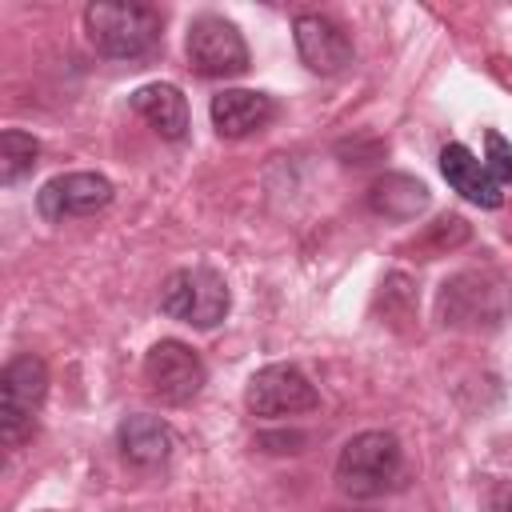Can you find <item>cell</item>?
<instances>
[{
	"label": "cell",
	"mask_w": 512,
	"mask_h": 512,
	"mask_svg": "<svg viewBox=\"0 0 512 512\" xmlns=\"http://www.w3.org/2000/svg\"><path fill=\"white\" fill-rule=\"evenodd\" d=\"M116 448H120V456H124L132 468L152 472V468H164V464H168V456H172V448H176V436H172V428H168L160 416L132 412V416H124L120 428H116Z\"/></svg>",
	"instance_id": "7c38bea8"
},
{
	"label": "cell",
	"mask_w": 512,
	"mask_h": 512,
	"mask_svg": "<svg viewBox=\"0 0 512 512\" xmlns=\"http://www.w3.org/2000/svg\"><path fill=\"white\" fill-rule=\"evenodd\" d=\"M436 312L448 328H464V332L500 328L508 316V284L492 268H464L452 280H444Z\"/></svg>",
	"instance_id": "3957f363"
},
{
	"label": "cell",
	"mask_w": 512,
	"mask_h": 512,
	"mask_svg": "<svg viewBox=\"0 0 512 512\" xmlns=\"http://www.w3.org/2000/svg\"><path fill=\"white\" fill-rule=\"evenodd\" d=\"M84 32L108 60H140L160 44V12L152 4L96 0L84 8Z\"/></svg>",
	"instance_id": "7a4b0ae2"
},
{
	"label": "cell",
	"mask_w": 512,
	"mask_h": 512,
	"mask_svg": "<svg viewBox=\"0 0 512 512\" xmlns=\"http://www.w3.org/2000/svg\"><path fill=\"white\" fill-rule=\"evenodd\" d=\"M400 476H404V448L384 428L356 432L336 456V488L352 500L384 496L400 484Z\"/></svg>",
	"instance_id": "6da1fadb"
},
{
	"label": "cell",
	"mask_w": 512,
	"mask_h": 512,
	"mask_svg": "<svg viewBox=\"0 0 512 512\" xmlns=\"http://www.w3.org/2000/svg\"><path fill=\"white\" fill-rule=\"evenodd\" d=\"M464 240H468V224H464L460 216H440V220L428 228V236H424L428 252H444V248H456V244H464Z\"/></svg>",
	"instance_id": "ac0fdd59"
},
{
	"label": "cell",
	"mask_w": 512,
	"mask_h": 512,
	"mask_svg": "<svg viewBox=\"0 0 512 512\" xmlns=\"http://www.w3.org/2000/svg\"><path fill=\"white\" fill-rule=\"evenodd\" d=\"M132 108L160 140H184L188 136V100L176 84H164V80L140 84L132 92Z\"/></svg>",
	"instance_id": "5bb4252c"
},
{
	"label": "cell",
	"mask_w": 512,
	"mask_h": 512,
	"mask_svg": "<svg viewBox=\"0 0 512 512\" xmlns=\"http://www.w3.org/2000/svg\"><path fill=\"white\" fill-rule=\"evenodd\" d=\"M208 380V368L196 348L184 340H160L144 356V384L160 404H188Z\"/></svg>",
	"instance_id": "ba28073f"
},
{
	"label": "cell",
	"mask_w": 512,
	"mask_h": 512,
	"mask_svg": "<svg viewBox=\"0 0 512 512\" xmlns=\"http://www.w3.org/2000/svg\"><path fill=\"white\" fill-rule=\"evenodd\" d=\"M40 164V144L36 136L20 132V128H4L0 132V184H20L24 176H32V168Z\"/></svg>",
	"instance_id": "2e32d148"
},
{
	"label": "cell",
	"mask_w": 512,
	"mask_h": 512,
	"mask_svg": "<svg viewBox=\"0 0 512 512\" xmlns=\"http://www.w3.org/2000/svg\"><path fill=\"white\" fill-rule=\"evenodd\" d=\"M368 208L384 220H412L416 212L428 208V188L416 176L404 172H384L372 188H368Z\"/></svg>",
	"instance_id": "9a60e30c"
},
{
	"label": "cell",
	"mask_w": 512,
	"mask_h": 512,
	"mask_svg": "<svg viewBox=\"0 0 512 512\" xmlns=\"http://www.w3.org/2000/svg\"><path fill=\"white\" fill-rule=\"evenodd\" d=\"M292 40H296L300 60L316 76H340L352 64L348 32L332 16H324V12H300L296 24H292Z\"/></svg>",
	"instance_id": "30bf717a"
},
{
	"label": "cell",
	"mask_w": 512,
	"mask_h": 512,
	"mask_svg": "<svg viewBox=\"0 0 512 512\" xmlns=\"http://www.w3.org/2000/svg\"><path fill=\"white\" fill-rule=\"evenodd\" d=\"M484 148H488V172H492V180L504 188V184H512V144L500 136V132H484Z\"/></svg>",
	"instance_id": "e0dca14e"
},
{
	"label": "cell",
	"mask_w": 512,
	"mask_h": 512,
	"mask_svg": "<svg viewBox=\"0 0 512 512\" xmlns=\"http://www.w3.org/2000/svg\"><path fill=\"white\" fill-rule=\"evenodd\" d=\"M228 284L212 268H176L160 284V312L188 328H216L228 316Z\"/></svg>",
	"instance_id": "277c9868"
},
{
	"label": "cell",
	"mask_w": 512,
	"mask_h": 512,
	"mask_svg": "<svg viewBox=\"0 0 512 512\" xmlns=\"http://www.w3.org/2000/svg\"><path fill=\"white\" fill-rule=\"evenodd\" d=\"M244 404H248L252 416L284 420V416L312 412V408L320 404V392H316V384H312L296 364H264V368L252 372V380H248Z\"/></svg>",
	"instance_id": "52a82bcc"
},
{
	"label": "cell",
	"mask_w": 512,
	"mask_h": 512,
	"mask_svg": "<svg viewBox=\"0 0 512 512\" xmlns=\"http://www.w3.org/2000/svg\"><path fill=\"white\" fill-rule=\"evenodd\" d=\"M484 512H512V480H496L484 496Z\"/></svg>",
	"instance_id": "d6986e66"
},
{
	"label": "cell",
	"mask_w": 512,
	"mask_h": 512,
	"mask_svg": "<svg viewBox=\"0 0 512 512\" xmlns=\"http://www.w3.org/2000/svg\"><path fill=\"white\" fill-rule=\"evenodd\" d=\"M184 52H188V68L204 80H228L248 72V44L240 28L216 12H204L188 24Z\"/></svg>",
	"instance_id": "8992f818"
},
{
	"label": "cell",
	"mask_w": 512,
	"mask_h": 512,
	"mask_svg": "<svg viewBox=\"0 0 512 512\" xmlns=\"http://www.w3.org/2000/svg\"><path fill=\"white\" fill-rule=\"evenodd\" d=\"M112 204V180L100 172H64L52 176L36 192V208L44 220H72V216H92Z\"/></svg>",
	"instance_id": "9c48e42d"
},
{
	"label": "cell",
	"mask_w": 512,
	"mask_h": 512,
	"mask_svg": "<svg viewBox=\"0 0 512 512\" xmlns=\"http://www.w3.org/2000/svg\"><path fill=\"white\" fill-rule=\"evenodd\" d=\"M212 128L228 140L252 136L260 128H268L276 120V100L268 92H252V88H224L212 96Z\"/></svg>",
	"instance_id": "8fae6325"
},
{
	"label": "cell",
	"mask_w": 512,
	"mask_h": 512,
	"mask_svg": "<svg viewBox=\"0 0 512 512\" xmlns=\"http://www.w3.org/2000/svg\"><path fill=\"white\" fill-rule=\"evenodd\" d=\"M48 396V364L32 352H20L0 372V436L8 444L24 440L36 424V412Z\"/></svg>",
	"instance_id": "5b68a950"
},
{
	"label": "cell",
	"mask_w": 512,
	"mask_h": 512,
	"mask_svg": "<svg viewBox=\"0 0 512 512\" xmlns=\"http://www.w3.org/2000/svg\"><path fill=\"white\" fill-rule=\"evenodd\" d=\"M440 172H444L448 188L460 192L468 204H480V208H500L504 204V188L492 180L488 164L476 160L464 144L452 140V144L440 148Z\"/></svg>",
	"instance_id": "4fadbf2b"
}]
</instances>
